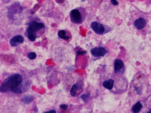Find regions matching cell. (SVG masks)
Masks as SVG:
<instances>
[{"label": "cell", "instance_id": "6da1fadb", "mask_svg": "<svg viewBox=\"0 0 151 113\" xmlns=\"http://www.w3.org/2000/svg\"><path fill=\"white\" fill-rule=\"evenodd\" d=\"M22 76L20 74H13L6 78L1 85V92L6 93L9 91L17 93L22 84Z\"/></svg>", "mask_w": 151, "mask_h": 113}, {"label": "cell", "instance_id": "7a4b0ae2", "mask_svg": "<svg viewBox=\"0 0 151 113\" xmlns=\"http://www.w3.org/2000/svg\"><path fill=\"white\" fill-rule=\"evenodd\" d=\"M45 28L44 24L42 22H38L36 21L31 22L29 24V27L26 30V33H34L36 34V32Z\"/></svg>", "mask_w": 151, "mask_h": 113}, {"label": "cell", "instance_id": "3957f363", "mask_svg": "<svg viewBox=\"0 0 151 113\" xmlns=\"http://www.w3.org/2000/svg\"><path fill=\"white\" fill-rule=\"evenodd\" d=\"M70 19L74 24H80L82 22V15L78 9H73L70 12Z\"/></svg>", "mask_w": 151, "mask_h": 113}, {"label": "cell", "instance_id": "277c9868", "mask_svg": "<svg viewBox=\"0 0 151 113\" xmlns=\"http://www.w3.org/2000/svg\"><path fill=\"white\" fill-rule=\"evenodd\" d=\"M91 27L95 33L98 35H103L105 33V27L103 26V24L99 22L96 21L93 22L91 24Z\"/></svg>", "mask_w": 151, "mask_h": 113}, {"label": "cell", "instance_id": "5b68a950", "mask_svg": "<svg viewBox=\"0 0 151 113\" xmlns=\"http://www.w3.org/2000/svg\"><path fill=\"white\" fill-rule=\"evenodd\" d=\"M91 53L94 57H103L107 53V50L102 47H97L92 48L91 50Z\"/></svg>", "mask_w": 151, "mask_h": 113}, {"label": "cell", "instance_id": "8992f818", "mask_svg": "<svg viewBox=\"0 0 151 113\" xmlns=\"http://www.w3.org/2000/svg\"><path fill=\"white\" fill-rule=\"evenodd\" d=\"M114 71L116 74L122 73V70L124 69L125 67L124 63L121 59H117L114 61Z\"/></svg>", "mask_w": 151, "mask_h": 113}, {"label": "cell", "instance_id": "52a82bcc", "mask_svg": "<svg viewBox=\"0 0 151 113\" xmlns=\"http://www.w3.org/2000/svg\"><path fill=\"white\" fill-rule=\"evenodd\" d=\"M24 41V39L21 35H16L11 39L10 41V44L12 47H17L22 44Z\"/></svg>", "mask_w": 151, "mask_h": 113}, {"label": "cell", "instance_id": "ba28073f", "mask_svg": "<svg viewBox=\"0 0 151 113\" xmlns=\"http://www.w3.org/2000/svg\"><path fill=\"white\" fill-rule=\"evenodd\" d=\"M82 85L81 83L77 82L74 84L70 90V94L73 97H75L77 95V94L80 93L82 90Z\"/></svg>", "mask_w": 151, "mask_h": 113}, {"label": "cell", "instance_id": "9c48e42d", "mask_svg": "<svg viewBox=\"0 0 151 113\" xmlns=\"http://www.w3.org/2000/svg\"><path fill=\"white\" fill-rule=\"evenodd\" d=\"M146 24V20L143 18H139L134 21V25L138 30H141L143 29Z\"/></svg>", "mask_w": 151, "mask_h": 113}, {"label": "cell", "instance_id": "30bf717a", "mask_svg": "<svg viewBox=\"0 0 151 113\" xmlns=\"http://www.w3.org/2000/svg\"><path fill=\"white\" fill-rule=\"evenodd\" d=\"M114 84H115L114 80L113 79L111 78V79L105 80V81H103L102 84H103V86L106 89L111 90H113V88H114Z\"/></svg>", "mask_w": 151, "mask_h": 113}, {"label": "cell", "instance_id": "8fae6325", "mask_svg": "<svg viewBox=\"0 0 151 113\" xmlns=\"http://www.w3.org/2000/svg\"><path fill=\"white\" fill-rule=\"evenodd\" d=\"M143 105L140 102H137L132 108V111L134 113L138 112L142 109Z\"/></svg>", "mask_w": 151, "mask_h": 113}, {"label": "cell", "instance_id": "7c38bea8", "mask_svg": "<svg viewBox=\"0 0 151 113\" xmlns=\"http://www.w3.org/2000/svg\"><path fill=\"white\" fill-rule=\"evenodd\" d=\"M58 35V36H59L60 38L62 39L68 40V39H69V38H70L69 35H68V33H67V31H66L65 30H62L59 31Z\"/></svg>", "mask_w": 151, "mask_h": 113}, {"label": "cell", "instance_id": "4fadbf2b", "mask_svg": "<svg viewBox=\"0 0 151 113\" xmlns=\"http://www.w3.org/2000/svg\"><path fill=\"white\" fill-rule=\"evenodd\" d=\"M33 100H34V98H33V96H26L22 99V102L25 104H29L30 103L32 102Z\"/></svg>", "mask_w": 151, "mask_h": 113}, {"label": "cell", "instance_id": "5bb4252c", "mask_svg": "<svg viewBox=\"0 0 151 113\" xmlns=\"http://www.w3.org/2000/svg\"><path fill=\"white\" fill-rule=\"evenodd\" d=\"M28 58L30 60H33L36 58V54L35 52H30L28 54Z\"/></svg>", "mask_w": 151, "mask_h": 113}, {"label": "cell", "instance_id": "9a60e30c", "mask_svg": "<svg viewBox=\"0 0 151 113\" xmlns=\"http://www.w3.org/2000/svg\"><path fill=\"white\" fill-rule=\"evenodd\" d=\"M81 98L84 102H86L89 99V95L88 94H85L81 96Z\"/></svg>", "mask_w": 151, "mask_h": 113}, {"label": "cell", "instance_id": "2e32d148", "mask_svg": "<svg viewBox=\"0 0 151 113\" xmlns=\"http://www.w3.org/2000/svg\"><path fill=\"white\" fill-rule=\"evenodd\" d=\"M60 107H61V108L62 109V110H64V111H65V110H67V108H68V107L66 105H61L60 106Z\"/></svg>", "mask_w": 151, "mask_h": 113}, {"label": "cell", "instance_id": "e0dca14e", "mask_svg": "<svg viewBox=\"0 0 151 113\" xmlns=\"http://www.w3.org/2000/svg\"><path fill=\"white\" fill-rule=\"evenodd\" d=\"M111 4L114 6H117L118 4V3L116 1V0H111Z\"/></svg>", "mask_w": 151, "mask_h": 113}, {"label": "cell", "instance_id": "ac0fdd59", "mask_svg": "<svg viewBox=\"0 0 151 113\" xmlns=\"http://www.w3.org/2000/svg\"><path fill=\"white\" fill-rule=\"evenodd\" d=\"M56 111L55 110H51V111H49L44 112V113H56Z\"/></svg>", "mask_w": 151, "mask_h": 113}, {"label": "cell", "instance_id": "d6986e66", "mask_svg": "<svg viewBox=\"0 0 151 113\" xmlns=\"http://www.w3.org/2000/svg\"><path fill=\"white\" fill-rule=\"evenodd\" d=\"M148 112H151V109L148 111Z\"/></svg>", "mask_w": 151, "mask_h": 113}, {"label": "cell", "instance_id": "ffe728a7", "mask_svg": "<svg viewBox=\"0 0 151 113\" xmlns=\"http://www.w3.org/2000/svg\"><path fill=\"white\" fill-rule=\"evenodd\" d=\"M86 1V0H82V1H83V2H85Z\"/></svg>", "mask_w": 151, "mask_h": 113}]
</instances>
